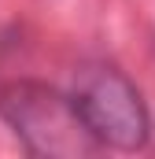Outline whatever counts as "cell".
Segmentation results:
<instances>
[{
  "label": "cell",
  "mask_w": 155,
  "mask_h": 159,
  "mask_svg": "<svg viewBox=\"0 0 155 159\" xmlns=\"http://www.w3.org/2000/svg\"><path fill=\"white\" fill-rule=\"evenodd\" d=\"M0 119L15 129L26 152L48 159H81L100 144L78 119L70 93L41 81H11L0 89Z\"/></svg>",
  "instance_id": "obj_1"
},
{
  "label": "cell",
  "mask_w": 155,
  "mask_h": 159,
  "mask_svg": "<svg viewBox=\"0 0 155 159\" xmlns=\"http://www.w3.org/2000/svg\"><path fill=\"white\" fill-rule=\"evenodd\" d=\"M70 100L96 144H107L118 152H137L148 144V137H152L148 107H144L137 85L118 67H107V63L81 67L74 78Z\"/></svg>",
  "instance_id": "obj_2"
}]
</instances>
